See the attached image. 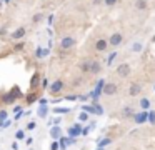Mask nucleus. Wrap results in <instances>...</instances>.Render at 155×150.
Here are the masks:
<instances>
[{"instance_id":"f257e3e1","label":"nucleus","mask_w":155,"mask_h":150,"mask_svg":"<svg viewBox=\"0 0 155 150\" xmlns=\"http://www.w3.org/2000/svg\"><path fill=\"white\" fill-rule=\"evenodd\" d=\"M74 45H75V38H74V37H65V38H62V42H60V48H64V50L72 48Z\"/></svg>"},{"instance_id":"f03ea898","label":"nucleus","mask_w":155,"mask_h":150,"mask_svg":"<svg viewBox=\"0 0 155 150\" xmlns=\"http://www.w3.org/2000/svg\"><path fill=\"white\" fill-rule=\"evenodd\" d=\"M117 73H118V77H122V78L128 77V73H130V67H128V63H122V65H118Z\"/></svg>"},{"instance_id":"7ed1b4c3","label":"nucleus","mask_w":155,"mask_h":150,"mask_svg":"<svg viewBox=\"0 0 155 150\" xmlns=\"http://www.w3.org/2000/svg\"><path fill=\"white\" fill-rule=\"evenodd\" d=\"M140 92H142V85H140V83H132L130 88H128V95H132V97H137Z\"/></svg>"},{"instance_id":"20e7f679","label":"nucleus","mask_w":155,"mask_h":150,"mask_svg":"<svg viewBox=\"0 0 155 150\" xmlns=\"http://www.w3.org/2000/svg\"><path fill=\"white\" fill-rule=\"evenodd\" d=\"M107 45H108L107 40L100 38V40H97V43H95V50H97V52H105V50H107Z\"/></svg>"},{"instance_id":"39448f33","label":"nucleus","mask_w":155,"mask_h":150,"mask_svg":"<svg viewBox=\"0 0 155 150\" xmlns=\"http://www.w3.org/2000/svg\"><path fill=\"white\" fill-rule=\"evenodd\" d=\"M115 92H117V85H115V83H107V85L104 87L105 95H114Z\"/></svg>"},{"instance_id":"423d86ee","label":"nucleus","mask_w":155,"mask_h":150,"mask_svg":"<svg viewBox=\"0 0 155 150\" xmlns=\"http://www.w3.org/2000/svg\"><path fill=\"white\" fill-rule=\"evenodd\" d=\"M108 43L114 45V47L120 45V43H122V35H120V33H114V35L110 37V40H108Z\"/></svg>"},{"instance_id":"0eeeda50","label":"nucleus","mask_w":155,"mask_h":150,"mask_svg":"<svg viewBox=\"0 0 155 150\" xmlns=\"http://www.w3.org/2000/svg\"><path fill=\"white\" fill-rule=\"evenodd\" d=\"M24 35H25V28H24V27H20V28H17L14 33H12V38H15V40H20Z\"/></svg>"},{"instance_id":"6e6552de","label":"nucleus","mask_w":155,"mask_h":150,"mask_svg":"<svg viewBox=\"0 0 155 150\" xmlns=\"http://www.w3.org/2000/svg\"><path fill=\"white\" fill-rule=\"evenodd\" d=\"M100 68H102L100 62H92L90 63V73H98V72H100Z\"/></svg>"},{"instance_id":"1a4fd4ad","label":"nucleus","mask_w":155,"mask_h":150,"mask_svg":"<svg viewBox=\"0 0 155 150\" xmlns=\"http://www.w3.org/2000/svg\"><path fill=\"white\" fill-rule=\"evenodd\" d=\"M135 8L137 10H147V2H145V0H137V2H135Z\"/></svg>"},{"instance_id":"9d476101","label":"nucleus","mask_w":155,"mask_h":150,"mask_svg":"<svg viewBox=\"0 0 155 150\" xmlns=\"http://www.w3.org/2000/svg\"><path fill=\"white\" fill-rule=\"evenodd\" d=\"M62 87H64V83H62L60 80H57V82L52 85V92H54V93H58V92L62 90Z\"/></svg>"},{"instance_id":"9b49d317","label":"nucleus","mask_w":155,"mask_h":150,"mask_svg":"<svg viewBox=\"0 0 155 150\" xmlns=\"http://www.w3.org/2000/svg\"><path fill=\"white\" fill-rule=\"evenodd\" d=\"M122 115H124V117H135L134 108H132V107H125V108L122 110Z\"/></svg>"},{"instance_id":"f8f14e48","label":"nucleus","mask_w":155,"mask_h":150,"mask_svg":"<svg viewBox=\"0 0 155 150\" xmlns=\"http://www.w3.org/2000/svg\"><path fill=\"white\" fill-rule=\"evenodd\" d=\"M90 63L92 62H84L82 63V70H84V72H90Z\"/></svg>"},{"instance_id":"ddd939ff","label":"nucleus","mask_w":155,"mask_h":150,"mask_svg":"<svg viewBox=\"0 0 155 150\" xmlns=\"http://www.w3.org/2000/svg\"><path fill=\"white\" fill-rule=\"evenodd\" d=\"M145 117H147L145 113H138V115H135V120H137L138 123H140V122H145Z\"/></svg>"},{"instance_id":"4468645a","label":"nucleus","mask_w":155,"mask_h":150,"mask_svg":"<svg viewBox=\"0 0 155 150\" xmlns=\"http://www.w3.org/2000/svg\"><path fill=\"white\" fill-rule=\"evenodd\" d=\"M115 3H117V0H105V5H108V7L115 5Z\"/></svg>"},{"instance_id":"2eb2a0df","label":"nucleus","mask_w":155,"mask_h":150,"mask_svg":"<svg viewBox=\"0 0 155 150\" xmlns=\"http://www.w3.org/2000/svg\"><path fill=\"white\" fill-rule=\"evenodd\" d=\"M140 103H142V107H143V108H147V107L150 105V103H148V100H147V98H143V100H142Z\"/></svg>"},{"instance_id":"dca6fc26","label":"nucleus","mask_w":155,"mask_h":150,"mask_svg":"<svg viewBox=\"0 0 155 150\" xmlns=\"http://www.w3.org/2000/svg\"><path fill=\"white\" fill-rule=\"evenodd\" d=\"M40 20H42V15H40V13H37V15L34 17V22H40Z\"/></svg>"},{"instance_id":"f3484780","label":"nucleus","mask_w":155,"mask_h":150,"mask_svg":"<svg viewBox=\"0 0 155 150\" xmlns=\"http://www.w3.org/2000/svg\"><path fill=\"white\" fill-rule=\"evenodd\" d=\"M5 32H7V27H4V28H2V30H0V35H2V37H4V35H5Z\"/></svg>"},{"instance_id":"a211bd4d","label":"nucleus","mask_w":155,"mask_h":150,"mask_svg":"<svg viewBox=\"0 0 155 150\" xmlns=\"http://www.w3.org/2000/svg\"><path fill=\"white\" fill-rule=\"evenodd\" d=\"M52 135H54V137H58V128H54V132H52Z\"/></svg>"},{"instance_id":"6ab92c4d","label":"nucleus","mask_w":155,"mask_h":150,"mask_svg":"<svg viewBox=\"0 0 155 150\" xmlns=\"http://www.w3.org/2000/svg\"><path fill=\"white\" fill-rule=\"evenodd\" d=\"M22 48H24V43H18V45L15 47V50H22Z\"/></svg>"},{"instance_id":"aec40b11","label":"nucleus","mask_w":155,"mask_h":150,"mask_svg":"<svg viewBox=\"0 0 155 150\" xmlns=\"http://www.w3.org/2000/svg\"><path fill=\"white\" fill-rule=\"evenodd\" d=\"M108 143H110V140H108V138H105V140H104V142H102V143H100V145H108Z\"/></svg>"},{"instance_id":"412c9836","label":"nucleus","mask_w":155,"mask_h":150,"mask_svg":"<svg viewBox=\"0 0 155 150\" xmlns=\"http://www.w3.org/2000/svg\"><path fill=\"white\" fill-rule=\"evenodd\" d=\"M150 120H152V122H155V112L150 113Z\"/></svg>"},{"instance_id":"4be33fe9","label":"nucleus","mask_w":155,"mask_h":150,"mask_svg":"<svg viewBox=\"0 0 155 150\" xmlns=\"http://www.w3.org/2000/svg\"><path fill=\"white\" fill-rule=\"evenodd\" d=\"M0 7H2V2H0Z\"/></svg>"},{"instance_id":"5701e85b","label":"nucleus","mask_w":155,"mask_h":150,"mask_svg":"<svg viewBox=\"0 0 155 150\" xmlns=\"http://www.w3.org/2000/svg\"><path fill=\"white\" fill-rule=\"evenodd\" d=\"M153 42H155V37H153Z\"/></svg>"}]
</instances>
